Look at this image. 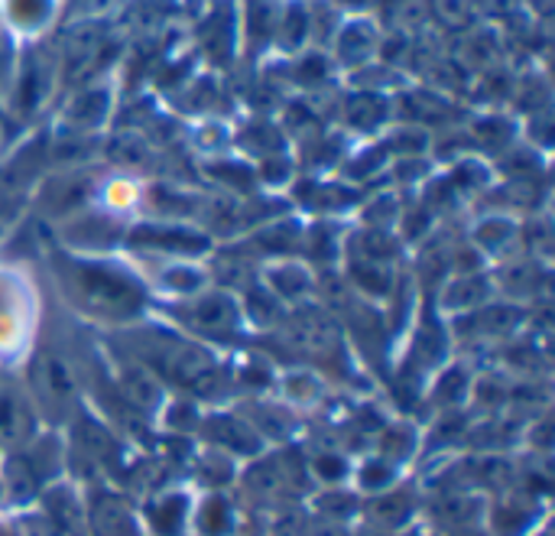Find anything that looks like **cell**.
I'll return each mask as SVG.
<instances>
[{"label":"cell","mask_w":555,"mask_h":536,"mask_svg":"<svg viewBox=\"0 0 555 536\" xmlns=\"http://www.w3.org/2000/svg\"><path fill=\"white\" fill-rule=\"evenodd\" d=\"M42 264L59 306L101 335L130 329L153 312L146 280L124 254H72L49 241Z\"/></svg>","instance_id":"obj_1"},{"label":"cell","mask_w":555,"mask_h":536,"mask_svg":"<svg viewBox=\"0 0 555 536\" xmlns=\"http://www.w3.org/2000/svg\"><path fill=\"white\" fill-rule=\"evenodd\" d=\"M104 345L111 355L143 368L163 391L192 400H218L234 384L231 365L221 352L192 342L153 312L130 329L104 335Z\"/></svg>","instance_id":"obj_2"},{"label":"cell","mask_w":555,"mask_h":536,"mask_svg":"<svg viewBox=\"0 0 555 536\" xmlns=\"http://www.w3.org/2000/svg\"><path fill=\"white\" fill-rule=\"evenodd\" d=\"M16 371L39 423L62 426L81 413L85 371L78 361V348L68 345L62 335L49 332V322H42L36 345L29 348V355Z\"/></svg>","instance_id":"obj_3"},{"label":"cell","mask_w":555,"mask_h":536,"mask_svg":"<svg viewBox=\"0 0 555 536\" xmlns=\"http://www.w3.org/2000/svg\"><path fill=\"white\" fill-rule=\"evenodd\" d=\"M153 316H159L163 322H169L192 342L221 355H237L250 339L237 293L215 286V283L185 299L153 303Z\"/></svg>","instance_id":"obj_4"},{"label":"cell","mask_w":555,"mask_h":536,"mask_svg":"<svg viewBox=\"0 0 555 536\" xmlns=\"http://www.w3.org/2000/svg\"><path fill=\"white\" fill-rule=\"evenodd\" d=\"M42 293L33 270L0 260V371H16L42 332Z\"/></svg>","instance_id":"obj_5"},{"label":"cell","mask_w":555,"mask_h":536,"mask_svg":"<svg viewBox=\"0 0 555 536\" xmlns=\"http://www.w3.org/2000/svg\"><path fill=\"white\" fill-rule=\"evenodd\" d=\"M215 241L189 221H163V218H137L124 231L120 254L133 264L146 260H208Z\"/></svg>","instance_id":"obj_6"},{"label":"cell","mask_w":555,"mask_h":536,"mask_svg":"<svg viewBox=\"0 0 555 536\" xmlns=\"http://www.w3.org/2000/svg\"><path fill=\"white\" fill-rule=\"evenodd\" d=\"M127 225L130 221L91 205V208L59 221L52 241L72 254H120Z\"/></svg>","instance_id":"obj_7"},{"label":"cell","mask_w":555,"mask_h":536,"mask_svg":"<svg viewBox=\"0 0 555 536\" xmlns=\"http://www.w3.org/2000/svg\"><path fill=\"white\" fill-rule=\"evenodd\" d=\"M94 195H98V182L88 176V173H75V169H65L59 176H49L39 189V212L46 221L59 225L85 208L94 205Z\"/></svg>","instance_id":"obj_8"},{"label":"cell","mask_w":555,"mask_h":536,"mask_svg":"<svg viewBox=\"0 0 555 536\" xmlns=\"http://www.w3.org/2000/svg\"><path fill=\"white\" fill-rule=\"evenodd\" d=\"M491 299H498V283L491 270H459L449 273L433 299V306L446 316V319H459L468 316L481 306H488Z\"/></svg>","instance_id":"obj_9"},{"label":"cell","mask_w":555,"mask_h":536,"mask_svg":"<svg viewBox=\"0 0 555 536\" xmlns=\"http://www.w3.org/2000/svg\"><path fill=\"white\" fill-rule=\"evenodd\" d=\"M527 319V309L520 303H504V299H491L488 306L468 312V316H459V319H449V332H452V342L455 339H472V342H504L507 335H514Z\"/></svg>","instance_id":"obj_10"},{"label":"cell","mask_w":555,"mask_h":536,"mask_svg":"<svg viewBox=\"0 0 555 536\" xmlns=\"http://www.w3.org/2000/svg\"><path fill=\"white\" fill-rule=\"evenodd\" d=\"M260 283L286 306H302L315 299V286H319V273L299 260V257H283V260H267L260 267Z\"/></svg>","instance_id":"obj_11"},{"label":"cell","mask_w":555,"mask_h":536,"mask_svg":"<svg viewBox=\"0 0 555 536\" xmlns=\"http://www.w3.org/2000/svg\"><path fill=\"white\" fill-rule=\"evenodd\" d=\"M39 426L42 423H39L23 384L0 378V443L10 449H20L39 436Z\"/></svg>","instance_id":"obj_12"},{"label":"cell","mask_w":555,"mask_h":536,"mask_svg":"<svg viewBox=\"0 0 555 536\" xmlns=\"http://www.w3.org/2000/svg\"><path fill=\"white\" fill-rule=\"evenodd\" d=\"M335 49H338V59L351 68H361L374 59L377 52V29L371 20H348L338 26V36H335Z\"/></svg>","instance_id":"obj_13"},{"label":"cell","mask_w":555,"mask_h":536,"mask_svg":"<svg viewBox=\"0 0 555 536\" xmlns=\"http://www.w3.org/2000/svg\"><path fill=\"white\" fill-rule=\"evenodd\" d=\"M205 433H215V436H211L215 446L231 449V452H237V456H250V452L260 449L257 430H254L244 417H237V413H211V417L205 420Z\"/></svg>","instance_id":"obj_14"},{"label":"cell","mask_w":555,"mask_h":536,"mask_svg":"<svg viewBox=\"0 0 555 536\" xmlns=\"http://www.w3.org/2000/svg\"><path fill=\"white\" fill-rule=\"evenodd\" d=\"M520 234V221L514 215H504V212H491L485 215L481 221H475L472 228V247L481 254V257H494L501 254L504 247H511Z\"/></svg>","instance_id":"obj_15"},{"label":"cell","mask_w":555,"mask_h":536,"mask_svg":"<svg viewBox=\"0 0 555 536\" xmlns=\"http://www.w3.org/2000/svg\"><path fill=\"white\" fill-rule=\"evenodd\" d=\"M3 23L20 36L42 33L55 16V0H0Z\"/></svg>","instance_id":"obj_16"},{"label":"cell","mask_w":555,"mask_h":536,"mask_svg":"<svg viewBox=\"0 0 555 536\" xmlns=\"http://www.w3.org/2000/svg\"><path fill=\"white\" fill-rule=\"evenodd\" d=\"M387 117H390V101L380 91H358L345 104V120L361 133L377 130Z\"/></svg>","instance_id":"obj_17"},{"label":"cell","mask_w":555,"mask_h":536,"mask_svg":"<svg viewBox=\"0 0 555 536\" xmlns=\"http://www.w3.org/2000/svg\"><path fill=\"white\" fill-rule=\"evenodd\" d=\"M189 501L182 495H163L153 508H150V521L163 536H179L189 524Z\"/></svg>","instance_id":"obj_18"},{"label":"cell","mask_w":555,"mask_h":536,"mask_svg":"<svg viewBox=\"0 0 555 536\" xmlns=\"http://www.w3.org/2000/svg\"><path fill=\"white\" fill-rule=\"evenodd\" d=\"M104 114H107V91H101V88L81 91V94H75V101L68 104V120H72L75 127H81V130L101 124Z\"/></svg>","instance_id":"obj_19"},{"label":"cell","mask_w":555,"mask_h":536,"mask_svg":"<svg viewBox=\"0 0 555 536\" xmlns=\"http://www.w3.org/2000/svg\"><path fill=\"white\" fill-rule=\"evenodd\" d=\"M335 3H341L345 10H367L374 0H335Z\"/></svg>","instance_id":"obj_20"}]
</instances>
